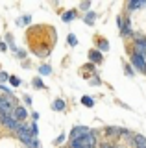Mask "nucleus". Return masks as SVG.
Here are the masks:
<instances>
[{
	"mask_svg": "<svg viewBox=\"0 0 146 148\" xmlns=\"http://www.w3.org/2000/svg\"><path fill=\"white\" fill-rule=\"evenodd\" d=\"M0 91H2V92H4V95H6V96H13V95H11V91L8 89V87H4L2 83H0Z\"/></svg>",
	"mask_w": 146,
	"mask_h": 148,
	"instance_id": "22",
	"label": "nucleus"
},
{
	"mask_svg": "<svg viewBox=\"0 0 146 148\" xmlns=\"http://www.w3.org/2000/svg\"><path fill=\"white\" fill-rule=\"evenodd\" d=\"M6 80H10L8 72H2V71H0V82H6Z\"/></svg>",
	"mask_w": 146,
	"mask_h": 148,
	"instance_id": "23",
	"label": "nucleus"
},
{
	"mask_svg": "<svg viewBox=\"0 0 146 148\" xmlns=\"http://www.w3.org/2000/svg\"><path fill=\"white\" fill-rule=\"evenodd\" d=\"M17 108L13 96H0V115H13V109Z\"/></svg>",
	"mask_w": 146,
	"mask_h": 148,
	"instance_id": "1",
	"label": "nucleus"
},
{
	"mask_svg": "<svg viewBox=\"0 0 146 148\" xmlns=\"http://www.w3.org/2000/svg\"><path fill=\"white\" fill-rule=\"evenodd\" d=\"M89 133V128H85V126H76L74 130L70 132V141H74V139H81V137H85Z\"/></svg>",
	"mask_w": 146,
	"mask_h": 148,
	"instance_id": "4",
	"label": "nucleus"
},
{
	"mask_svg": "<svg viewBox=\"0 0 146 148\" xmlns=\"http://www.w3.org/2000/svg\"><path fill=\"white\" fill-rule=\"evenodd\" d=\"M17 54H19V58H24V50H19V48H17Z\"/></svg>",
	"mask_w": 146,
	"mask_h": 148,
	"instance_id": "26",
	"label": "nucleus"
},
{
	"mask_svg": "<svg viewBox=\"0 0 146 148\" xmlns=\"http://www.w3.org/2000/svg\"><path fill=\"white\" fill-rule=\"evenodd\" d=\"M133 145L137 148H146V137L144 135H133Z\"/></svg>",
	"mask_w": 146,
	"mask_h": 148,
	"instance_id": "8",
	"label": "nucleus"
},
{
	"mask_svg": "<svg viewBox=\"0 0 146 148\" xmlns=\"http://www.w3.org/2000/svg\"><path fill=\"white\" fill-rule=\"evenodd\" d=\"M30 21H31V17H30V15H26L24 18H22V22H30Z\"/></svg>",
	"mask_w": 146,
	"mask_h": 148,
	"instance_id": "27",
	"label": "nucleus"
},
{
	"mask_svg": "<svg viewBox=\"0 0 146 148\" xmlns=\"http://www.w3.org/2000/svg\"><path fill=\"white\" fill-rule=\"evenodd\" d=\"M63 141H65V135H63V133H61V135H59V137L56 139V145H61Z\"/></svg>",
	"mask_w": 146,
	"mask_h": 148,
	"instance_id": "25",
	"label": "nucleus"
},
{
	"mask_svg": "<svg viewBox=\"0 0 146 148\" xmlns=\"http://www.w3.org/2000/svg\"><path fill=\"white\" fill-rule=\"evenodd\" d=\"M28 130H30L31 137H33V139H37V133H39V132H37V124H31V126H30Z\"/></svg>",
	"mask_w": 146,
	"mask_h": 148,
	"instance_id": "18",
	"label": "nucleus"
},
{
	"mask_svg": "<svg viewBox=\"0 0 146 148\" xmlns=\"http://www.w3.org/2000/svg\"><path fill=\"white\" fill-rule=\"evenodd\" d=\"M74 17H76V11H74V9H72V11H67V13H65V15H63L61 18H63V21H65V22H70L72 18H74Z\"/></svg>",
	"mask_w": 146,
	"mask_h": 148,
	"instance_id": "13",
	"label": "nucleus"
},
{
	"mask_svg": "<svg viewBox=\"0 0 146 148\" xmlns=\"http://www.w3.org/2000/svg\"><path fill=\"white\" fill-rule=\"evenodd\" d=\"M10 83H11L13 87H17V85H20V80H19L17 76H11V78H10Z\"/></svg>",
	"mask_w": 146,
	"mask_h": 148,
	"instance_id": "20",
	"label": "nucleus"
},
{
	"mask_svg": "<svg viewBox=\"0 0 146 148\" xmlns=\"http://www.w3.org/2000/svg\"><path fill=\"white\" fill-rule=\"evenodd\" d=\"M135 54H137V56H143V58H144V54H146V39H144V41H137V45H135Z\"/></svg>",
	"mask_w": 146,
	"mask_h": 148,
	"instance_id": "7",
	"label": "nucleus"
},
{
	"mask_svg": "<svg viewBox=\"0 0 146 148\" xmlns=\"http://www.w3.org/2000/svg\"><path fill=\"white\" fill-rule=\"evenodd\" d=\"M94 17H96V13H93V11H89V13H87V15H85V18H83V21H85V22H87V24H93V22H94Z\"/></svg>",
	"mask_w": 146,
	"mask_h": 148,
	"instance_id": "14",
	"label": "nucleus"
},
{
	"mask_svg": "<svg viewBox=\"0 0 146 148\" xmlns=\"http://www.w3.org/2000/svg\"><path fill=\"white\" fill-rule=\"evenodd\" d=\"M13 119L17 120V122H22V120H24L26 117H28V113H26V109L22 108V106H17L15 109H13V115H11Z\"/></svg>",
	"mask_w": 146,
	"mask_h": 148,
	"instance_id": "5",
	"label": "nucleus"
},
{
	"mask_svg": "<svg viewBox=\"0 0 146 148\" xmlns=\"http://www.w3.org/2000/svg\"><path fill=\"white\" fill-rule=\"evenodd\" d=\"M17 135H19V139L24 145H28V146H31V143H33V137H31V133H30V130H28V126H24L22 124V128L17 132Z\"/></svg>",
	"mask_w": 146,
	"mask_h": 148,
	"instance_id": "3",
	"label": "nucleus"
},
{
	"mask_svg": "<svg viewBox=\"0 0 146 148\" xmlns=\"http://www.w3.org/2000/svg\"><path fill=\"white\" fill-rule=\"evenodd\" d=\"M120 28H122V30H120V32H122V35H131V28H130V22H126V24H122Z\"/></svg>",
	"mask_w": 146,
	"mask_h": 148,
	"instance_id": "15",
	"label": "nucleus"
},
{
	"mask_svg": "<svg viewBox=\"0 0 146 148\" xmlns=\"http://www.w3.org/2000/svg\"><path fill=\"white\" fill-rule=\"evenodd\" d=\"M81 104H83L85 108H93V106H94V100L91 98V96H83V98H81Z\"/></svg>",
	"mask_w": 146,
	"mask_h": 148,
	"instance_id": "12",
	"label": "nucleus"
},
{
	"mask_svg": "<svg viewBox=\"0 0 146 148\" xmlns=\"http://www.w3.org/2000/svg\"><path fill=\"white\" fill-rule=\"evenodd\" d=\"M33 85L37 87V89H43V87H44L43 82H41V78H33Z\"/></svg>",
	"mask_w": 146,
	"mask_h": 148,
	"instance_id": "21",
	"label": "nucleus"
},
{
	"mask_svg": "<svg viewBox=\"0 0 146 148\" xmlns=\"http://www.w3.org/2000/svg\"><path fill=\"white\" fill-rule=\"evenodd\" d=\"M50 72H52V67H50V65H41V67H39V74H41V76H48Z\"/></svg>",
	"mask_w": 146,
	"mask_h": 148,
	"instance_id": "11",
	"label": "nucleus"
},
{
	"mask_svg": "<svg viewBox=\"0 0 146 148\" xmlns=\"http://www.w3.org/2000/svg\"><path fill=\"white\" fill-rule=\"evenodd\" d=\"M0 122H2L8 130H13V132H19L22 128V122H17L11 115H0Z\"/></svg>",
	"mask_w": 146,
	"mask_h": 148,
	"instance_id": "2",
	"label": "nucleus"
},
{
	"mask_svg": "<svg viewBox=\"0 0 146 148\" xmlns=\"http://www.w3.org/2000/svg\"><path fill=\"white\" fill-rule=\"evenodd\" d=\"M52 109H54V111H63V109H65V102H63L61 98L56 100V102L52 104Z\"/></svg>",
	"mask_w": 146,
	"mask_h": 148,
	"instance_id": "10",
	"label": "nucleus"
},
{
	"mask_svg": "<svg viewBox=\"0 0 146 148\" xmlns=\"http://www.w3.org/2000/svg\"><path fill=\"white\" fill-rule=\"evenodd\" d=\"M8 46H6V43H2V41H0V50H6Z\"/></svg>",
	"mask_w": 146,
	"mask_h": 148,
	"instance_id": "28",
	"label": "nucleus"
},
{
	"mask_svg": "<svg viewBox=\"0 0 146 148\" xmlns=\"http://www.w3.org/2000/svg\"><path fill=\"white\" fill-rule=\"evenodd\" d=\"M102 148H113L111 145H107V143H104V145H102Z\"/></svg>",
	"mask_w": 146,
	"mask_h": 148,
	"instance_id": "29",
	"label": "nucleus"
},
{
	"mask_svg": "<svg viewBox=\"0 0 146 148\" xmlns=\"http://www.w3.org/2000/svg\"><path fill=\"white\" fill-rule=\"evenodd\" d=\"M131 63L135 65L139 71H146V61H144V58L143 56H137V54H133V58H131Z\"/></svg>",
	"mask_w": 146,
	"mask_h": 148,
	"instance_id": "6",
	"label": "nucleus"
},
{
	"mask_svg": "<svg viewBox=\"0 0 146 148\" xmlns=\"http://www.w3.org/2000/svg\"><path fill=\"white\" fill-rule=\"evenodd\" d=\"M67 41H68V45H70V46H76V45H78V39H76V35H74V34H68Z\"/></svg>",
	"mask_w": 146,
	"mask_h": 148,
	"instance_id": "16",
	"label": "nucleus"
},
{
	"mask_svg": "<svg viewBox=\"0 0 146 148\" xmlns=\"http://www.w3.org/2000/svg\"><path fill=\"white\" fill-rule=\"evenodd\" d=\"M107 48H109L107 41H100V50H107Z\"/></svg>",
	"mask_w": 146,
	"mask_h": 148,
	"instance_id": "24",
	"label": "nucleus"
},
{
	"mask_svg": "<svg viewBox=\"0 0 146 148\" xmlns=\"http://www.w3.org/2000/svg\"><path fill=\"white\" fill-rule=\"evenodd\" d=\"M89 58H91V61H93V63H100V61H102V54H100L98 50H91Z\"/></svg>",
	"mask_w": 146,
	"mask_h": 148,
	"instance_id": "9",
	"label": "nucleus"
},
{
	"mask_svg": "<svg viewBox=\"0 0 146 148\" xmlns=\"http://www.w3.org/2000/svg\"><path fill=\"white\" fill-rule=\"evenodd\" d=\"M106 132H107V135H118V133H120V130L115 128V126H111V128H107Z\"/></svg>",
	"mask_w": 146,
	"mask_h": 148,
	"instance_id": "19",
	"label": "nucleus"
},
{
	"mask_svg": "<svg viewBox=\"0 0 146 148\" xmlns=\"http://www.w3.org/2000/svg\"><path fill=\"white\" fill-rule=\"evenodd\" d=\"M146 6V2H143V0H137V2H130V9H135V8H143Z\"/></svg>",
	"mask_w": 146,
	"mask_h": 148,
	"instance_id": "17",
	"label": "nucleus"
}]
</instances>
